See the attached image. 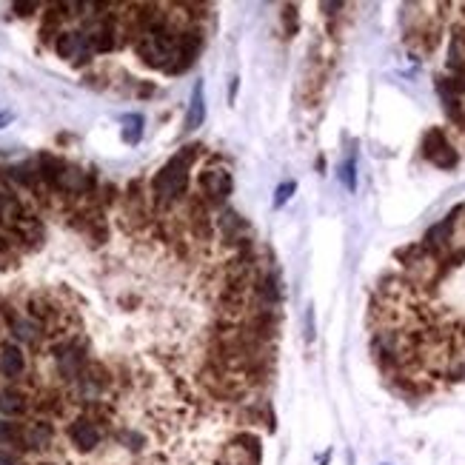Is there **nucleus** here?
<instances>
[{"label":"nucleus","instance_id":"9","mask_svg":"<svg viewBox=\"0 0 465 465\" xmlns=\"http://www.w3.org/2000/svg\"><path fill=\"white\" fill-rule=\"evenodd\" d=\"M52 437H54V428L46 422V420H40V422H32L26 431H23V443L29 445V448H46L49 443H52Z\"/></svg>","mask_w":465,"mask_h":465},{"label":"nucleus","instance_id":"4","mask_svg":"<svg viewBox=\"0 0 465 465\" xmlns=\"http://www.w3.org/2000/svg\"><path fill=\"white\" fill-rule=\"evenodd\" d=\"M57 54L75 60V63H86L91 54V40L86 32H63L57 38Z\"/></svg>","mask_w":465,"mask_h":465},{"label":"nucleus","instance_id":"1","mask_svg":"<svg viewBox=\"0 0 465 465\" xmlns=\"http://www.w3.org/2000/svg\"><path fill=\"white\" fill-rule=\"evenodd\" d=\"M197 158H200V146H183L158 171V177H154V183H151L154 203L166 206V203H174L185 195V189H189V169Z\"/></svg>","mask_w":465,"mask_h":465},{"label":"nucleus","instance_id":"16","mask_svg":"<svg viewBox=\"0 0 465 465\" xmlns=\"http://www.w3.org/2000/svg\"><path fill=\"white\" fill-rule=\"evenodd\" d=\"M12 120V114H0V129H3V123H9Z\"/></svg>","mask_w":465,"mask_h":465},{"label":"nucleus","instance_id":"10","mask_svg":"<svg viewBox=\"0 0 465 465\" xmlns=\"http://www.w3.org/2000/svg\"><path fill=\"white\" fill-rule=\"evenodd\" d=\"M340 180L346 183L349 192L357 189V158H354V154H349V158L343 160V166H340Z\"/></svg>","mask_w":465,"mask_h":465},{"label":"nucleus","instance_id":"7","mask_svg":"<svg viewBox=\"0 0 465 465\" xmlns=\"http://www.w3.org/2000/svg\"><path fill=\"white\" fill-rule=\"evenodd\" d=\"M206 120V98H203V83L197 80L195 91H192V100H189V112H185V132H195L200 123Z\"/></svg>","mask_w":465,"mask_h":465},{"label":"nucleus","instance_id":"11","mask_svg":"<svg viewBox=\"0 0 465 465\" xmlns=\"http://www.w3.org/2000/svg\"><path fill=\"white\" fill-rule=\"evenodd\" d=\"M123 123H126V126H123V140L137 143L140 135H143V117H140V114H129Z\"/></svg>","mask_w":465,"mask_h":465},{"label":"nucleus","instance_id":"3","mask_svg":"<svg viewBox=\"0 0 465 465\" xmlns=\"http://www.w3.org/2000/svg\"><path fill=\"white\" fill-rule=\"evenodd\" d=\"M197 183H200V192L206 195V200H211V203H223L231 195V189H234L231 174L226 169H214V166L203 169Z\"/></svg>","mask_w":465,"mask_h":465},{"label":"nucleus","instance_id":"12","mask_svg":"<svg viewBox=\"0 0 465 465\" xmlns=\"http://www.w3.org/2000/svg\"><path fill=\"white\" fill-rule=\"evenodd\" d=\"M20 437H23V431H20L12 420L0 417V445H9V443H15V440H20Z\"/></svg>","mask_w":465,"mask_h":465},{"label":"nucleus","instance_id":"14","mask_svg":"<svg viewBox=\"0 0 465 465\" xmlns=\"http://www.w3.org/2000/svg\"><path fill=\"white\" fill-rule=\"evenodd\" d=\"M15 9H17L20 15H29V9H35V3H15Z\"/></svg>","mask_w":465,"mask_h":465},{"label":"nucleus","instance_id":"6","mask_svg":"<svg viewBox=\"0 0 465 465\" xmlns=\"http://www.w3.org/2000/svg\"><path fill=\"white\" fill-rule=\"evenodd\" d=\"M23 371H26V357L15 343L0 349V374H3L6 380H15V377L23 374Z\"/></svg>","mask_w":465,"mask_h":465},{"label":"nucleus","instance_id":"15","mask_svg":"<svg viewBox=\"0 0 465 465\" xmlns=\"http://www.w3.org/2000/svg\"><path fill=\"white\" fill-rule=\"evenodd\" d=\"M0 465H15V457H9L6 451H0Z\"/></svg>","mask_w":465,"mask_h":465},{"label":"nucleus","instance_id":"13","mask_svg":"<svg viewBox=\"0 0 465 465\" xmlns=\"http://www.w3.org/2000/svg\"><path fill=\"white\" fill-rule=\"evenodd\" d=\"M294 189H297V183L294 180H289V183H280V185H277V195H274V206L277 208H280L291 195H294Z\"/></svg>","mask_w":465,"mask_h":465},{"label":"nucleus","instance_id":"5","mask_svg":"<svg viewBox=\"0 0 465 465\" xmlns=\"http://www.w3.org/2000/svg\"><path fill=\"white\" fill-rule=\"evenodd\" d=\"M69 440L77 451H95L100 445V428L95 420L89 417H77L72 425H69Z\"/></svg>","mask_w":465,"mask_h":465},{"label":"nucleus","instance_id":"8","mask_svg":"<svg viewBox=\"0 0 465 465\" xmlns=\"http://www.w3.org/2000/svg\"><path fill=\"white\" fill-rule=\"evenodd\" d=\"M29 409V399L17 388H3L0 391V414L3 417H20Z\"/></svg>","mask_w":465,"mask_h":465},{"label":"nucleus","instance_id":"2","mask_svg":"<svg viewBox=\"0 0 465 465\" xmlns=\"http://www.w3.org/2000/svg\"><path fill=\"white\" fill-rule=\"evenodd\" d=\"M422 158L428 163H434L437 169H454L457 166V148L448 143V137L443 135V129H431L422 137Z\"/></svg>","mask_w":465,"mask_h":465}]
</instances>
